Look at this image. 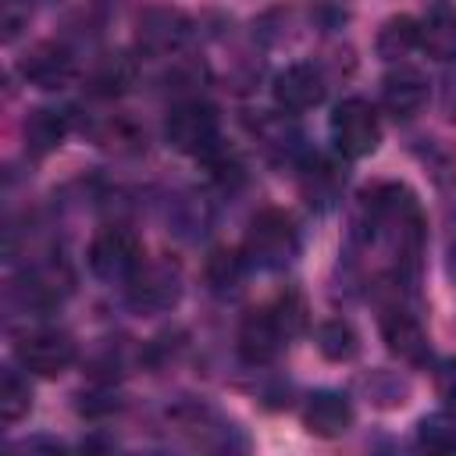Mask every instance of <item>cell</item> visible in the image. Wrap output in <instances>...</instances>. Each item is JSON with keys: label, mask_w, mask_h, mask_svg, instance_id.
<instances>
[{"label": "cell", "mask_w": 456, "mask_h": 456, "mask_svg": "<svg viewBox=\"0 0 456 456\" xmlns=\"http://www.w3.org/2000/svg\"><path fill=\"white\" fill-rule=\"evenodd\" d=\"M381 103L392 118H413L428 103V78L417 68H395L381 82Z\"/></svg>", "instance_id": "30bf717a"}, {"label": "cell", "mask_w": 456, "mask_h": 456, "mask_svg": "<svg viewBox=\"0 0 456 456\" xmlns=\"http://www.w3.org/2000/svg\"><path fill=\"white\" fill-rule=\"evenodd\" d=\"M328 132H331V142L342 157L349 160H360V157H370L381 142V121H378V110L360 100V96H349L335 107L331 121H328Z\"/></svg>", "instance_id": "6da1fadb"}, {"label": "cell", "mask_w": 456, "mask_h": 456, "mask_svg": "<svg viewBox=\"0 0 456 456\" xmlns=\"http://www.w3.org/2000/svg\"><path fill=\"white\" fill-rule=\"evenodd\" d=\"M349 420H353V406L342 392H317V395H310V403L303 410V424L317 438L342 435L349 428Z\"/></svg>", "instance_id": "4fadbf2b"}, {"label": "cell", "mask_w": 456, "mask_h": 456, "mask_svg": "<svg viewBox=\"0 0 456 456\" xmlns=\"http://www.w3.org/2000/svg\"><path fill=\"white\" fill-rule=\"evenodd\" d=\"M317 346L328 360H349L356 353V331L346 321H328L317 331Z\"/></svg>", "instance_id": "ffe728a7"}, {"label": "cell", "mask_w": 456, "mask_h": 456, "mask_svg": "<svg viewBox=\"0 0 456 456\" xmlns=\"http://www.w3.org/2000/svg\"><path fill=\"white\" fill-rule=\"evenodd\" d=\"M18 353V363L39 378H53L61 370L71 367L75 360V342L71 335L57 331V328H36V331H25L14 346Z\"/></svg>", "instance_id": "5b68a950"}, {"label": "cell", "mask_w": 456, "mask_h": 456, "mask_svg": "<svg viewBox=\"0 0 456 456\" xmlns=\"http://www.w3.org/2000/svg\"><path fill=\"white\" fill-rule=\"evenodd\" d=\"M68 135V121L61 110H32L28 121H25V139L36 153H50L61 146V139Z\"/></svg>", "instance_id": "9a60e30c"}, {"label": "cell", "mask_w": 456, "mask_h": 456, "mask_svg": "<svg viewBox=\"0 0 456 456\" xmlns=\"http://www.w3.org/2000/svg\"><path fill=\"white\" fill-rule=\"evenodd\" d=\"M189 36V18L175 7H146L139 14V28H135V43L142 53L150 57H164L175 53Z\"/></svg>", "instance_id": "8992f818"}, {"label": "cell", "mask_w": 456, "mask_h": 456, "mask_svg": "<svg viewBox=\"0 0 456 456\" xmlns=\"http://www.w3.org/2000/svg\"><path fill=\"white\" fill-rule=\"evenodd\" d=\"M239 278H242V256L232 249H214L207 260V281L214 285V292L239 289Z\"/></svg>", "instance_id": "ac0fdd59"}, {"label": "cell", "mask_w": 456, "mask_h": 456, "mask_svg": "<svg viewBox=\"0 0 456 456\" xmlns=\"http://www.w3.org/2000/svg\"><path fill=\"white\" fill-rule=\"evenodd\" d=\"M164 132H167V142L175 150L203 157V153H210L217 146V114L203 100H185V103L171 107Z\"/></svg>", "instance_id": "3957f363"}, {"label": "cell", "mask_w": 456, "mask_h": 456, "mask_svg": "<svg viewBox=\"0 0 456 456\" xmlns=\"http://www.w3.org/2000/svg\"><path fill=\"white\" fill-rule=\"evenodd\" d=\"M271 96L285 114H303V110H314L324 100V78L310 64H289L274 75Z\"/></svg>", "instance_id": "ba28073f"}, {"label": "cell", "mask_w": 456, "mask_h": 456, "mask_svg": "<svg viewBox=\"0 0 456 456\" xmlns=\"http://www.w3.org/2000/svg\"><path fill=\"white\" fill-rule=\"evenodd\" d=\"M128 82H132V64H128L121 53L107 57V61L96 68V75H93V86H96V93H103V96L121 93Z\"/></svg>", "instance_id": "7402d4cb"}, {"label": "cell", "mask_w": 456, "mask_h": 456, "mask_svg": "<svg viewBox=\"0 0 456 456\" xmlns=\"http://www.w3.org/2000/svg\"><path fill=\"white\" fill-rule=\"evenodd\" d=\"M438 392L442 399H449L456 406V360H449L442 370H438Z\"/></svg>", "instance_id": "603a6c76"}, {"label": "cell", "mask_w": 456, "mask_h": 456, "mask_svg": "<svg viewBox=\"0 0 456 456\" xmlns=\"http://www.w3.org/2000/svg\"><path fill=\"white\" fill-rule=\"evenodd\" d=\"M296 253V224L285 210H264L246 235V256L260 267H278Z\"/></svg>", "instance_id": "277c9868"}, {"label": "cell", "mask_w": 456, "mask_h": 456, "mask_svg": "<svg viewBox=\"0 0 456 456\" xmlns=\"http://www.w3.org/2000/svg\"><path fill=\"white\" fill-rule=\"evenodd\" d=\"M417 39H420V21H413V18H392V21L381 28L378 46H381V53H388V57H403L406 50L417 46Z\"/></svg>", "instance_id": "d6986e66"}, {"label": "cell", "mask_w": 456, "mask_h": 456, "mask_svg": "<svg viewBox=\"0 0 456 456\" xmlns=\"http://www.w3.org/2000/svg\"><path fill=\"white\" fill-rule=\"evenodd\" d=\"M285 338H289V331L281 328L274 310H256L239 328V356L246 363H271Z\"/></svg>", "instance_id": "9c48e42d"}, {"label": "cell", "mask_w": 456, "mask_h": 456, "mask_svg": "<svg viewBox=\"0 0 456 456\" xmlns=\"http://www.w3.org/2000/svg\"><path fill=\"white\" fill-rule=\"evenodd\" d=\"M68 281H71V278L64 274V267H53V264L36 267V271L28 274L25 296L36 299V303H57V299L68 292Z\"/></svg>", "instance_id": "e0dca14e"}, {"label": "cell", "mask_w": 456, "mask_h": 456, "mask_svg": "<svg viewBox=\"0 0 456 456\" xmlns=\"http://www.w3.org/2000/svg\"><path fill=\"white\" fill-rule=\"evenodd\" d=\"M128 299L139 310H167L178 299V274L160 264H142L128 278Z\"/></svg>", "instance_id": "8fae6325"}, {"label": "cell", "mask_w": 456, "mask_h": 456, "mask_svg": "<svg viewBox=\"0 0 456 456\" xmlns=\"http://www.w3.org/2000/svg\"><path fill=\"white\" fill-rule=\"evenodd\" d=\"M32 410V388L18 370L0 374V417L4 424H18Z\"/></svg>", "instance_id": "2e32d148"}, {"label": "cell", "mask_w": 456, "mask_h": 456, "mask_svg": "<svg viewBox=\"0 0 456 456\" xmlns=\"http://www.w3.org/2000/svg\"><path fill=\"white\" fill-rule=\"evenodd\" d=\"M420 50H428L435 61H456V11L438 7L420 21Z\"/></svg>", "instance_id": "5bb4252c"}, {"label": "cell", "mask_w": 456, "mask_h": 456, "mask_svg": "<svg viewBox=\"0 0 456 456\" xmlns=\"http://www.w3.org/2000/svg\"><path fill=\"white\" fill-rule=\"evenodd\" d=\"M18 71L36 89H64L75 78L78 68H75V57H71L68 46H61V43H36L18 61Z\"/></svg>", "instance_id": "52a82bcc"}, {"label": "cell", "mask_w": 456, "mask_h": 456, "mask_svg": "<svg viewBox=\"0 0 456 456\" xmlns=\"http://www.w3.org/2000/svg\"><path fill=\"white\" fill-rule=\"evenodd\" d=\"M89 267L103 281H128L142 267V246L128 228H103L89 242Z\"/></svg>", "instance_id": "7a4b0ae2"}, {"label": "cell", "mask_w": 456, "mask_h": 456, "mask_svg": "<svg viewBox=\"0 0 456 456\" xmlns=\"http://www.w3.org/2000/svg\"><path fill=\"white\" fill-rule=\"evenodd\" d=\"M381 335L388 342V349L406 360V363H424L428 360V335L420 328V321L406 310H388L381 317Z\"/></svg>", "instance_id": "7c38bea8"}, {"label": "cell", "mask_w": 456, "mask_h": 456, "mask_svg": "<svg viewBox=\"0 0 456 456\" xmlns=\"http://www.w3.org/2000/svg\"><path fill=\"white\" fill-rule=\"evenodd\" d=\"M420 442L431 445V449H452L456 445V413L452 410H442V413H431L420 420Z\"/></svg>", "instance_id": "44dd1931"}]
</instances>
